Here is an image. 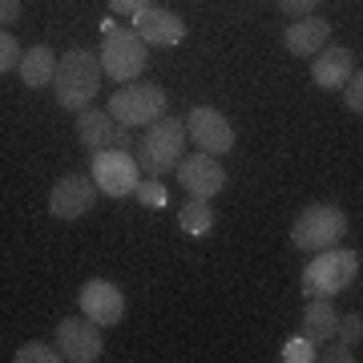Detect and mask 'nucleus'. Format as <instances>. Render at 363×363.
I'll return each instance as SVG.
<instances>
[{"mask_svg": "<svg viewBox=\"0 0 363 363\" xmlns=\"http://www.w3.org/2000/svg\"><path fill=\"white\" fill-rule=\"evenodd\" d=\"M101 57L93 49H65V57H57V73H52V93L61 109H85L97 97L101 85Z\"/></svg>", "mask_w": 363, "mask_h": 363, "instance_id": "f257e3e1", "label": "nucleus"}, {"mask_svg": "<svg viewBox=\"0 0 363 363\" xmlns=\"http://www.w3.org/2000/svg\"><path fill=\"white\" fill-rule=\"evenodd\" d=\"M186 154V121L178 117H157L154 125H145L142 142L133 145V157H138V169L145 178H166L174 174V166Z\"/></svg>", "mask_w": 363, "mask_h": 363, "instance_id": "f03ea898", "label": "nucleus"}, {"mask_svg": "<svg viewBox=\"0 0 363 363\" xmlns=\"http://www.w3.org/2000/svg\"><path fill=\"white\" fill-rule=\"evenodd\" d=\"M347 238V210L335 202H311L291 226V242L303 255H319L327 247H339Z\"/></svg>", "mask_w": 363, "mask_h": 363, "instance_id": "7ed1b4c3", "label": "nucleus"}, {"mask_svg": "<svg viewBox=\"0 0 363 363\" xmlns=\"http://www.w3.org/2000/svg\"><path fill=\"white\" fill-rule=\"evenodd\" d=\"M166 89L162 85H150V81H125L121 89L109 97V109L105 113L121 121L125 130H145L154 125L157 117H166Z\"/></svg>", "mask_w": 363, "mask_h": 363, "instance_id": "20e7f679", "label": "nucleus"}, {"mask_svg": "<svg viewBox=\"0 0 363 363\" xmlns=\"http://www.w3.org/2000/svg\"><path fill=\"white\" fill-rule=\"evenodd\" d=\"M359 274V255L355 250H319V259L303 267V295L307 298H335L339 291H347L351 279Z\"/></svg>", "mask_w": 363, "mask_h": 363, "instance_id": "39448f33", "label": "nucleus"}, {"mask_svg": "<svg viewBox=\"0 0 363 363\" xmlns=\"http://www.w3.org/2000/svg\"><path fill=\"white\" fill-rule=\"evenodd\" d=\"M150 65V45H145L133 28H113L105 25V40H101V73L117 85L138 81Z\"/></svg>", "mask_w": 363, "mask_h": 363, "instance_id": "423d86ee", "label": "nucleus"}, {"mask_svg": "<svg viewBox=\"0 0 363 363\" xmlns=\"http://www.w3.org/2000/svg\"><path fill=\"white\" fill-rule=\"evenodd\" d=\"M89 178L97 182V190L105 198H130L142 182V169H138L133 150H97Z\"/></svg>", "mask_w": 363, "mask_h": 363, "instance_id": "0eeeda50", "label": "nucleus"}, {"mask_svg": "<svg viewBox=\"0 0 363 363\" xmlns=\"http://www.w3.org/2000/svg\"><path fill=\"white\" fill-rule=\"evenodd\" d=\"M186 138H194L198 150L202 154H214V157L234 150V125L214 105H194L190 109V117H186Z\"/></svg>", "mask_w": 363, "mask_h": 363, "instance_id": "6e6552de", "label": "nucleus"}, {"mask_svg": "<svg viewBox=\"0 0 363 363\" xmlns=\"http://www.w3.org/2000/svg\"><path fill=\"white\" fill-rule=\"evenodd\" d=\"M97 202V182L89 174H65V178L52 182L49 190V214L52 218H65V222H77L85 218Z\"/></svg>", "mask_w": 363, "mask_h": 363, "instance_id": "1a4fd4ad", "label": "nucleus"}, {"mask_svg": "<svg viewBox=\"0 0 363 363\" xmlns=\"http://www.w3.org/2000/svg\"><path fill=\"white\" fill-rule=\"evenodd\" d=\"M77 142L89 154H97V150H133L130 130L121 121H113L105 109H89V105L77 109Z\"/></svg>", "mask_w": 363, "mask_h": 363, "instance_id": "9d476101", "label": "nucleus"}, {"mask_svg": "<svg viewBox=\"0 0 363 363\" xmlns=\"http://www.w3.org/2000/svg\"><path fill=\"white\" fill-rule=\"evenodd\" d=\"M174 174H178L182 190L190 198H214L222 194V186H226V169H222V162L214 154H182V162L174 166Z\"/></svg>", "mask_w": 363, "mask_h": 363, "instance_id": "9b49d317", "label": "nucleus"}, {"mask_svg": "<svg viewBox=\"0 0 363 363\" xmlns=\"http://www.w3.org/2000/svg\"><path fill=\"white\" fill-rule=\"evenodd\" d=\"M57 351H61V359L69 363H93L101 359V327L93 323V319H61L57 323Z\"/></svg>", "mask_w": 363, "mask_h": 363, "instance_id": "f8f14e48", "label": "nucleus"}, {"mask_svg": "<svg viewBox=\"0 0 363 363\" xmlns=\"http://www.w3.org/2000/svg\"><path fill=\"white\" fill-rule=\"evenodd\" d=\"M81 315L85 319H93L97 327H113L121 323V315H125V295L117 291V283H109V279H89V283L81 286Z\"/></svg>", "mask_w": 363, "mask_h": 363, "instance_id": "ddd939ff", "label": "nucleus"}, {"mask_svg": "<svg viewBox=\"0 0 363 363\" xmlns=\"http://www.w3.org/2000/svg\"><path fill=\"white\" fill-rule=\"evenodd\" d=\"M133 33L145 40V45H157V49H174L182 37H186V21L169 9H154L145 4L133 13Z\"/></svg>", "mask_w": 363, "mask_h": 363, "instance_id": "4468645a", "label": "nucleus"}, {"mask_svg": "<svg viewBox=\"0 0 363 363\" xmlns=\"http://www.w3.org/2000/svg\"><path fill=\"white\" fill-rule=\"evenodd\" d=\"M355 73V52L343 45H323L311 57V81L319 89H343V81Z\"/></svg>", "mask_w": 363, "mask_h": 363, "instance_id": "2eb2a0df", "label": "nucleus"}, {"mask_svg": "<svg viewBox=\"0 0 363 363\" xmlns=\"http://www.w3.org/2000/svg\"><path fill=\"white\" fill-rule=\"evenodd\" d=\"M327 40H331V21L327 16H298L295 25L283 33V45L291 57H315V52L323 49Z\"/></svg>", "mask_w": 363, "mask_h": 363, "instance_id": "dca6fc26", "label": "nucleus"}, {"mask_svg": "<svg viewBox=\"0 0 363 363\" xmlns=\"http://www.w3.org/2000/svg\"><path fill=\"white\" fill-rule=\"evenodd\" d=\"M335 323H339V311L331 307V298H307V307H303V339L323 347L327 339H335Z\"/></svg>", "mask_w": 363, "mask_h": 363, "instance_id": "f3484780", "label": "nucleus"}, {"mask_svg": "<svg viewBox=\"0 0 363 363\" xmlns=\"http://www.w3.org/2000/svg\"><path fill=\"white\" fill-rule=\"evenodd\" d=\"M16 73H21V81L28 89H45V85H52V73H57V52L49 45H33V49L21 52Z\"/></svg>", "mask_w": 363, "mask_h": 363, "instance_id": "a211bd4d", "label": "nucleus"}, {"mask_svg": "<svg viewBox=\"0 0 363 363\" xmlns=\"http://www.w3.org/2000/svg\"><path fill=\"white\" fill-rule=\"evenodd\" d=\"M178 226L186 234H194V238H206V234L214 230V210H210L206 198H190L178 214Z\"/></svg>", "mask_w": 363, "mask_h": 363, "instance_id": "6ab92c4d", "label": "nucleus"}, {"mask_svg": "<svg viewBox=\"0 0 363 363\" xmlns=\"http://www.w3.org/2000/svg\"><path fill=\"white\" fill-rule=\"evenodd\" d=\"M13 359L16 363H61V351H57V343H25V347H16Z\"/></svg>", "mask_w": 363, "mask_h": 363, "instance_id": "aec40b11", "label": "nucleus"}, {"mask_svg": "<svg viewBox=\"0 0 363 363\" xmlns=\"http://www.w3.org/2000/svg\"><path fill=\"white\" fill-rule=\"evenodd\" d=\"M335 339H339V343H347V347H359V339H363V315L359 311L343 315V319L335 323Z\"/></svg>", "mask_w": 363, "mask_h": 363, "instance_id": "412c9836", "label": "nucleus"}, {"mask_svg": "<svg viewBox=\"0 0 363 363\" xmlns=\"http://www.w3.org/2000/svg\"><path fill=\"white\" fill-rule=\"evenodd\" d=\"M21 45H16V37L13 33H4V28H0V77H4V73H13L16 65H21Z\"/></svg>", "mask_w": 363, "mask_h": 363, "instance_id": "4be33fe9", "label": "nucleus"}, {"mask_svg": "<svg viewBox=\"0 0 363 363\" xmlns=\"http://www.w3.org/2000/svg\"><path fill=\"white\" fill-rule=\"evenodd\" d=\"M283 363H311L315 359V343L311 339H286V347H283V355H279Z\"/></svg>", "mask_w": 363, "mask_h": 363, "instance_id": "5701e85b", "label": "nucleus"}, {"mask_svg": "<svg viewBox=\"0 0 363 363\" xmlns=\"http://www.w3.org/2000/svg\"><path fill=\"white\" fill-rule=\"evenodd\" d=\"M138 202L142 206H166V186H162V178H145V182H138Z\"/></svg>", "mask_w": 363, "mask_h": 363, "instance_id": "b1692460", "label": "nucleus"}, {"mask_svg": "<svg viewBox=\"0 0 363 363\" xmlns=\"http://www.w3.org/2000/svg\"><path fill=\"white\" fill-rule=\"evenodd\" d=\"M343 105H347L351 113H359L363 109V77H359V69L343 81Z\"/></svg>", "mask_w": 363, "mask_h": 363, "instance_id": "393cba45", "label": "nucleus"}, {"mask_svg": "<svg viewBox=\"0 0 363 363\" xmlns=\"http://www.w3.org/2000/svg\"><path fill=\"white\" fill-rule=\"evenodd\" d=\"M279 9H283L286 16H295V21H298V16H311L315 9H319V0H279Z\"/></svg>", "mask_w": 363, "mask_h": 363, "instance_id": "a878e982", "label": "nucleus"}, {"mask_svg": "<svg viewBox=\"0 0 363 363\" xmlns=\"http://www.w3.org/2000/svg\"><path fill=\"white\" fill-rule=\"evenodd\" d=\"M315 359H327V363H351V359H359V355H355V347H347V343H335V347H327L323 355H315Z\"/></svg>", "mask_w": 363, "mask_h": 363, "instance_id": "bb28decb", "label": "nucleus"}, {"mask_svg": "<svg viewBox=\"0 0 363 363\" xmlns=\"http://www.w3.org/2000/svg\"><path fill=\"white\" fill-rule=\"evenodd\" d=\"M21 21V0H0V28H9Z\"/></svg>", "mask_w": 363, "mask_h": 363, "instance_id": "cd10ccee", "label": "nucleus"}, {"mask_svg": "<svg viewBox=\"0 0 363 363\" xmlns=\"http://www.w3.org/2000/svg\"><path fill=\"white\" fill-rule=\"evenodd\" d=\"M150 0H109V9H113L117 16H133L138 9H145Z\"/></svg>", "mask_w": 363, "mask_h": 363, "instance_id": "c85d7f7f", "label": "nucleus"}]
</instances>
